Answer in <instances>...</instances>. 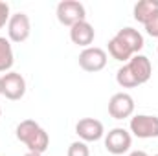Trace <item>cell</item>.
Wrapping results in <instances>:
<instances>
[{"label": "cell", "mask_w": 158, "mask_h": 156, "mask_svg": "<svg viewBox=\"0 0 158 156\" xmlns=\"http://www.w3.org/2000/svg\"><path fill=\"white\" fill-rule=\"evenodd\" d=\"M17 140L22 142L30 149V153L37 154H42L50 145L48 132L33 119H24L17 125Z\"/></svg>", "instance_id": "obj_1"}, {"label": "cell", "mask_w": 158, "mask_h": 156, "mask_svg": "<svg viewBox=\"0 0 158 156\" xmlns=\"http://www.w3.org/2000/svg\"><path fill=\"white\" fill-rule=\"evenodd\" d=\"M86 17V11H85V6L77 2V0H63L59 2L57 6V20L63 24V26H74L81 20H85Z\"/></svg>", "instance_id": "obj_2"}, {"label": "cell", "mask_w": 158, "mask_h": 156, "mask_svg": "<svg viewBox=\"0 0 158 156\" xmlns=\"http://www.w3.org/2000/svg\"><path fill=\"white\" fill-rule=\"evenodd\" d=\"M79 66L85 72H99L107 66V51L98 46L85 48L79 53Z\"/></svg>", "instance_id": "obj_3"}, {"label": "cell", "mask_w": 158, "mask_h": 156, "mask_svg": "<svg viewBox=\"0 0 158 156\" xmlns=\"http://www.w3.org/2000/svg\"><path fill=\"white\" fill-rule=\"evenodd\" d=\"M131 132L142 140L158 138V116H149V114L134 116L131 119Z\"/></svg>", "instance_id": "obj_4"}, {"label": "cell", "mask_w": 158, "mask_h": 156, "mask_svg": "<svg viewBox=\"0 0 158 156\" xmlns=\"http://www.w3.org/2000/svg\"><path fill=\"white\" fill-rule=\"evenodd\" d=\"M31 33V24H30V17L22 11L11 15L9 22H7V37L13 42H24Z\"/></svg>", "instance_id": "obj_5"}, {"label": "cell", "mask_w": 158, "mask_h": 156, "mask_svg": "<svg viewBox=\"0 0 158 156\" xmlns=\"http://www.w3.org/2000/svg\"><path fill=\"white\" fill-rule=\"evenodd\" d=\"M131 143H132L131 132H127V130L121 129V127L112 129V130L107 134V138H105V147H107V151H109L110 154H116V156L127 153V151L131 149Z\"/></svg>", "instance_id": "obj_6"}, {"label": "cell", "mask_w": 158, "mask_h": 156, "mask_svg": "<svg viewBox=\"0 0 158 156\" xmlns=\"http://www.w3.org/2000/svg\"><path fill=\"white\" fill-rule=\"evenodd\" d=\"M26 94V81L19 72H7L2 77V96H6L11 101L22 99Z\"/></svg>", "instance_id": "obj_7"}, {"label": "cell", "mask_w": 158, "mask_h": 156, "mask_svg": "<svg viewBox=\"0 0 158 156\" xmlns=\"http://www.w3.org/2000/svg\"><path fill=\"white\" fill-rule=\"evenodd\" d=\"M76 134L85 143L86 142H98L105 134L103 123L99 119H94V117H83V119H79L77 125H76Z\"/></svg>", "instance_id": "obj_8"}, {"label": "cell", "mask_w": 158, "mask_h": 156, "mask_svg": "<svg viewBox=\"0 0 158 156\" xmlns=\"http://www.w3.org/2000/svg\"><path fill=\"white\" fill-rule=\"evenodd\" d=\"M134 112V99L125 94V92H119L114 94L109 101V114L114 117V119H125V117H131Z\"/></svg>", "instance_id": "obj_9"}, {"label": "cell", "mask_w": 158, "mask_h": 156, "mask_svg": "<svg viewBox=\"0 0 158 156\" xmlns=\"http://www.w3.org/2000/svg\"><path fill=\"white\" fill-rule=\"evenodd\" d=\"M127 66H129V70L132 72V76L136 77L138 84H143V83H147V81L151 79L153 66H151V61H149L145 55H140V53L132 55L131 61L127 63Z\"/></svg>", "instance_id": "obj_10"}, {"label": "cell", "mask_w": 158, "mask_h": 156, "mask_svg": "<svg viewBox=\"0 0 158 156\" xmlns=\"http://www.w3.org/2000/svg\"><path fill=\"white\" fill-rule=\"evenodd\" d=\"M94 37H96V31H94L92 24H88L86 20H81L70 28V39L77 46L90 48V44L94 42Z\"/></svg>", "instance_id": "obj_11"}, {"label": "cell", "mask_w": 158, "mask_h": 156, "mask_svg": "<svg viewBox=\"0 0 158 156\" xmlns=\"http://www.w3.org/2000/svg\"><path fill=\"white\" fill-rule=\"evenodd\" d=\"M116 37H119V39L123 40V42L132 50L134 55L143 48V37H142V33H140L138 30H134V28H123V30H119L118 33H116Z\"/></svg>", "instance_id": "obj_12"}, {"label": "cell", "mask_w": 158, "mask_h": 156, "mask_svg": "<svg viewBox=\"0 0 158 156\" xmlns=\"http://www.w3.org/2000/svg\"><path fill=\"white\" fill-rule=\"evenodd\" d=\"M109 53H110V57H112V59L121 61V63L131 61V57L134 55V53H132V50H131L123 40L119 39V37H112V39L109 40Z\"/></svg>", "instance_id": "obj_13"}, {"label": "cell", "mask_w": 158, "mask_h": 156, "mask_svg": "<svg viewBox=\"0 0 158 156\" xmlns=\"http://www.w3.org/2000/svg\"><path fill=\"white\" fill-rule=\"evenodd\" d=\"M155 11H158V0H142L134 6V18L145 24Z\"/></svg>", "instance_id": "obj_14"}, {"label": "cell", "mask_w": 158, "mask_h": 156, "mask_svg": "<svg viewBox=\"0 0 158 156\" xmlns=\"http://www.w3.org/2000/svg\"><path fill=\"white\" fill-rule=\"evenodd\" d=\"M15 63L11 42L6 37H0V72H9Z\"/></svg>", "instance_id": "obj_15"}, {"label": "cell", "mask_w": 158, "mask_h": 156, "mask_svg": "<svg viewBox=\"0 0 158 156\" xmlns=\"http://www.w3.org/2000/svg\"><path fill=\"white\" fill-rule=\"evenodd\" d=\"M116 81H118L119 86H123V88H134V86H138V81H136V77L132 76V72L129 70L127 64H123V66L118 70Z\"/></svg>", "instance_id": "obj_16"}, {"label": "cell", "mask_w": 158, "mask_h": 156, "mask_svg": "<svg viewBox=\"0 0 158 156\" xmlns=\"http://www.w3.org/2000/svg\"><path fill=\"white\" fill-rule=\"evenodd\" d=\"M66 156H90L88 145L85 142H74V143H70Z\"/></svg>", "instance_id": "obj_17"}, {"label": "cell", "mask_w": 158, "mask_h": 156, "mask_svg": "<svg viewBox=\"0 0 158 156\" xmlns=\"http://www.w3.org/2000/svg\"><path fill=\"white\" fill-rule=\"evenodd\" d=\"M145 26V31H147V35H151V37H156L158 39V11H155L153 15H151V18L143 24Z\"/></svg>", "instance_id": "obj_18"}, {"label": "cell", "mask_w": 158, "mask_h": 156, "mask_svg": "<svg viewBox=\"0 0 158 156\" xmlns=\"http://www.w3.org/2000/svg\"><path fill=\"white\" fill-rule=\"evenodd\" d=\"M11 15H9V4L7 2H0V30L9 22Z\"/></svg>", "instance_id": "obj_19"}, {"label": "cell", "mask_w": 158, "mask_h": 156, "mask_svg": "<svg viewBox=\"0 0 158 156\" xmlns=\"http://www.w3.org/2000/svg\"><path fill=\"white\" fill-rule=\"evenodd\" d=\"M129 156H149V154H147L145 151H132Z\"/></svg>", "instance_id": "obj_20"}, {"label": "cell", "mask_w": 158, "mask_h": 156, "mask_svg": "<svg viewBox=\"0 0 158 156\" xmlns=\"http://www.w3.org/2000/svg\"><path fill=\"white\" fill-rule=\"evenodd\" d=\"M24 156H42V154H37V153H26Z\"/></svg>", "instance_id": "obj_21"}, {"label": "cell", "mask_w": 158, "mask_h": 156, "mask_svg": "<svg viewBox=\"0 0 158 156\" xmlns=\"http://www.w3.org/2000/svg\"><path fill=\"white\" fill-rule=\"evenodd\" d=\"M0 96H2V77H0Z\"/></svg>", "instance_id": "obj_22"}, {"label": "cell", "mask_w": 158, "mask_h": 156, "mask_svg": "<svg viewBox=\"0 0 158 156\" xmlns=\"http://www.w3.org/2000/svg\"><path fill=\"white\" fill-rule=\"evenodd\" d=\"M0 116H2V107H0Z\"/></svg>", "instance_id": "obj_23"}, {"label": "cell", "mask_w": 158, "mask_h": 156, "mask_svg": "<svg viewBox=\"0 0 158 156\" xmlns=\"http://www.w3.org/2000/svg\"><path fill=\"white\" fill-rule=\"evenodd\" d=\"M155 156H158V154H155Z\"/></svg>", "instance_id": "obj_24"}]
</instances>
